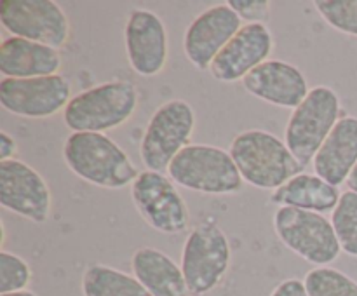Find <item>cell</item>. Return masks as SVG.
<instances>
[{
    "label": "cell",
    "mask_w": 357,
    "mask_h": 296,
    "mask_svg": "<svg viewBox=\"0 0 357 296\" xmlns=\"http://www.w3.org/2000/svg\"><path fill=\"white\" fill-rule=\"evenodd\" d=\"M61 153L75 176L108 190L132 185L142 173L126 150L103 132H72L63 143Z\"/></svg>",
    "instance_id": "cell-1"
},
{
    "label": "cell",
    "mask_w": 357,
    "mask_h": 296,
    "mask_svg": "<svg viewBox=\"0 0 357 296\" xmlns=\"http://www.w3.org/2000/svg\"><path fill=\"white\" fill-rule=\"evenodd\" d=\"M229 152L244 183L260 190H278L303 166L282 139L264 129H248L232 139Z\"/></svg>",
    "instance_id": "cell-2"
},
{
    "label": "cell",
    "mask_w": 357,
    "mask_h": 296,
    "mask_svg": "<svg viewBox=\"0 0 357 296\" xmlns=\"http://www.w3.org/2000/svg\"><path fill=\"white\" fill-rule=\"evenodd\" d=\"M138 89L129 80H110L75 94L63 111L72 132H107L124 125L138 107Z\"/></svg>",
    "instance_id": "cell-3"
},
{
    "label": "cell",
    "mask_w": 357,
    "mask_h": 296,
    "mask_svg": "<svg viewBox=\"0 0 357 296\" xmlns=\"http://www.w3.org/2000/svg\"><path fill=\"white\" fill-rule=\"evenodd\" d=\"M167 176L178 187L206 195H234L244 183L230 152L202 143L181 150L167 167Z\"/></svg>",
    "instance_id": "cell-4"
},
{
    "label": "cell",
    "mask_w": 357,
    "mask_h": 296,
    "mask_svg": "<svg viewBox=\"0 0 357 296\" xmlns=\"http://www.w3.org/2000/svg\"><path fill=\"white\" fill-rule=\"evenodd\" d=\"M232 261L227 233L215 219H204L188 232L181 249V272L188 293L202 296L225 279Z\"/></svg>",
    "instance_id": "cell-5"
},
{
    "label": "cell",
    "mask_w": 357,
    "mask_h": 296,
    "mask_svg": "<svg viewBox=\"0 0 357 296\" xmlns=\"http://www.w3.org/2000/svg\"><path fill=\"white\" fill-rule=\"evenodd\" d=\"M340 114V98L328 86L312 87L305 100L291 111L284 129V143L303 167L312 164L342 118Z\"/></svg>",
    "instance_id": "cell-6"
},
{
    "label": "cell",
    "mask_w": 357,
    "mask_h": 296,
    "mask_svg": "<svg viewBox=\"0 0 357 296\" xmlns=\"http://www.w3.org/2000/svg\"><path fill=\"white\" fill-rule=\"evenodd\" d=\"M195 131V111L185 100H169L160 104L150 117L142 143L139 157L145 169L164 173L174 157L190 145Z\"/></svg>",
    "instance_id": "cell-7"
},
{
    "label": "cell",
    "mask_w": 357,
    "mask_h": 296,
    "mask_svg": "<svg viewBox=\"0 0 357 296\" xmlns=\"http://www.w3.org/2000/svg\"><path fill=\"white\" fill-rule=\"evenodd\" d=\"M274 232L289 251L316 267H330L342 253L331 219L321 212L278 208Z\"/></svg>",
    "instance_id": "cell-8"
},
{
    "label": "cell",
    "mask_w": 357,
    "mask_h": 296,
    "mask_svg": "<svg viewBox=\"0 0 357 296\" xmlns=\"http://www.w3.org/2000/svg\"><path fill=\"white\" fill-rule=\"evenodd\" d=\"M131 198L145 223L164 235H178L190 225V211L176 183L157 171H142L131 185Z\"/></svg>",
    "instance_id": "cell-9"
},
{
    "label": "cell",
    "mask_w": 357,
    "mask_h": 296,
    "mask_svg": "<svg viewBox=\"0 0 357 296\" xmlns=\"http://www.w3.org/2000/svg\"><path fill=\"white\" fill-rule=\"evenodd\" d=\"M0 23L13 37L61 49L70 40V20L52 0H2Z\"/></svg>",
    "instance_id": "cell-10"
},
{
    "label": "cell",
    "mask_w": 357,
    "mask_h": 296,
    "mask_svg": "<svg viewBox=\"0 0 357 296\" xmlns=\"http://www.w3.org/2000/svg\"><path fill=\"white\" fill-rule=\"evenodd\" d=\"M72 98V86L61 73L0 80V104L16 117L35 120L54 117L59 111H65Z\"/></svg>",
    "instance_id": "cell-11"
},
{
    "label": "cell",
    "mask_w": 357,
    "mask_h": 296,
    "mask_svg": "<svg viewBox=\"0 0 357 296\" xmlns=\"http://www.w3.org/2000/svg\"><path fill=\"white\" fill-rule=\"evenodd\" d=\"M0 205L33 223L51 216L52 194L37 169L20 159L0 162Z\"/></svg>",
    "instance_id": "cell-12"
},
{
    "label": "cell",
    "mask_w": 357,
    "mask_h": 296,
    "mask_svg": "<svg viewBox=\"0 0 357 296\" xmlns=\"http://www.w3.org/2000/svg\"><path fill=\"white\" fill-rule=\"evenodd\" d=\"M126 56L138 75L155 77L166 68L169 38L164 21L153 10L136 7L129 13L124 26Z\"/></svg>",
    "instance_id": "cell-13"
},
{
    "label": "cell",
    "mask_w": 357,
    "mask_h": 296,
    "mask_svg": "<svg viewBox=\"0 0 357 296\" xmlns=\"http://www.w3.org/2000/svg\"><path fill=\"white\" fill-rule=\"evenodd\" d=\"M243 28V20L225 3L208 7L192 20L183 35V52L194 68L209 70L216 56Z\"/></svg>",
    "instance_id": "cell-14"
},
{
    "label": "cell",
    "mask_w": 357,
    "mask_h": 296,
    "mask_svg": "<svg viewBox=\"0 0 357 296\" xmlns=\"http://www.w3.org/2000/svg\"><path fill=\"white\" fill-rule=\"evenodd\" d=\"M272 51L274 37L267 24L244 23L211 63L209 73L218 82H243L248 73L271 59Z\"/></svg>",
    "instance_id": "cell-15"
},
{
    "label": "cell",
    "mask_w": 357,
    "mask_h": 296,
    "mask_svg": "<svg viewBox=\"0 0 357 296\" xmlns=\"http://www.w3.org/2000/svg\"><path fill=\"white\" fill-rule=\"evenodd\" d=\"M241 84L251 96L288 110H295L310 93L302 70L282 59H268L248 73Z\"/></svg>",
    "instance_id": "cell-16"
},
{
    "label": "cell",
    "mask_w": 357,
    "mask_h": 296,
    "mask_svg": "<svg viewBox=\"0 0 357 296\" xmlns=\"http://www.w3.org/2000/svg\"><path fill=\"white\" fill-rule=\"evenodd\" d=\"M357 166V117L345 115L314 157V174L333 187L347 183Z\"/></svg>",
    "instance_id": "cell-17"
},
{
    "label": "cell",
    "mask_w": 357,
    "mask_h": 296,
    "mask_svg": "<svg viewBox=\"0 0 357 296\" xmlns=\"http://www.w3.org/2000/svg\"><path fill=\"white\" fill-rule=\"evenodd\" d=\"M61 66V54L49 45L20 37H7L0 44V73L3 79L58 75Z\"/></svg>",
    "instance_id": "cell-18"
},
{
    "label": "cell",
    "mask_w": 357,
    "mask_h": 296,
    "mask_svg": "<svg viewBox=\"0 0 357 296\" xmlns=\"http://www.w3.org/2000/svg\"><path fill=\"white\" fill-rule=\"evenodd\" d=\"M132 275L152 296H187L188 288L180 265L155 247H139L131 256Z\"/></svg>",
    "instance_id": "cell-19"
},
{
    "label": "cell",
    "mask_w": 357,
    "mask_h": 296,
    "mask_svg": "<svg viewBox=\"0 0 357 296\" xmlns=\"http://www.w3.org/2000/svg\"><path fill=\"white\" fill-rule=\"evenodd\" d=\"M340 190L317 174L300 173L272 192L271 202L278 208H295L312 212H333L340 201Z\"/></svg>",
    "instance_id": "cell-20"
},
{
    "label": "cell",
    "mask_w": 357,
    "mask_h": 296,
    "mask_svg": "<svg viewBox=\"0 0 357 296\" xmlns=\"http://www.w3.org/2000/svg\"><path fill=\"white\" fill-rule=\"evenodd\" d=\"M84 296H152L142 282L119 268L94 263L84 270Z\"/></svg>",
    "instance_id": "cell-21"
},
{
    "label": "cell",
    "mask_w": 357,
    "mask_h": 296,
    "mask_svg": "<svg viewBox=\"0 0 357 296\" xmlns=\"http://www.w3.org/2000/svg\"><path fill=\"white\" fill-rule=\"evenodd\" d=\"M331 225L335 228L342 251L349 256L357 258V194L344 192L337 208L331 212Z\"/></svg>",
    "instance_id": "cell-22"
},
{
    "label": "cell",
    "mask_w": 357,
    "mask_h": 296,
    "mask_svg": "<svg viewBox=\"0 0 357 296\" xmlns=\"http://www.w3.org/2000/svg\"><path fill=\"white\" fill-rule=\"evenodd\" d=\"M309 296H357V281L333 267H316L307 272Z\"/></svg>",
    "instance_id": "cell-23"
},
{
    "label": "cell",
    "mask_w": 357,
    "mask_h": 296,
    "mask_svg": "<svg viewBox=\"0 0 357 296\" xmlns=\"http://www.w3.org/2000/svg\"><path fill=\"white\" fill-rule=\"evenodd\" d=\"M314 7L331 28L357 37V0H316Z\"/></svg>",
    "instance_id": "cell-24"
},
{
    "label": "cell",
    "mask_w": 357,
    "mask_h": 296,
    "mask_svg": "<svg viewBox=\"0 0 357 296\" xmlns=\"http://www.w3.org/2000/svg\"><path fill=\"white\" fill-rule=\"evenodd\" d=\"M31 282V268L26 261L9 251H0V295L23 291Z\"/></svg>",
    "instance_id": "cell-25"
},
{
    "label": "cell",
    "mask_w": 357,
    "mask_h": 296,
    "mask_svg": "<svg viewBox=\"0 0 357 296\" xmlns=\"http://www.w3.org/2000/svg\"><path fill=\"white\" fill-rule=\"evenodd\" d=\"M229 6L246 23H267L271 17L268 0H230Z\"/></svg>",
    "instance_id": "cell-26"
},
{
    "label": "cell",
    "mask_w": 357,
    "mask_h": 296,
    "mask_svg": "<svg viewBox=\"0 0 357 296\" xmlns=\"http://www.w3.org/2000/svg\"><path fill=\"white\" fill-rule=\"evenodd\" d=\"M271 296H309L305 288V282L300 279H284L272 289Z\"/></svg>",
    "instance_id": "cell-27"
},
{
    "label": "cell",
    "mask_w": 357,
    "mask_h": 296,
    "mask_svg": "<svg viewBox=\"0 0 357 296\" xmlns=\"http://www.w3.org/2000/svg\"><path fill=\"white\" fill-rule=\"evenodd\" d=\"M17 152V143L9 132L2 131L0 132V162L2 160H10L14 159Z\"/></svg>",
    "instance_id": "cell-28"
},
{
    "label": "cell",
    "mask_w": 357,
    "mask_h": 296,
    "mask_svg": "<svg viewBox=\"0 0 357 296\" xmlns=\"http://www.w3.org/2000/svg\"><path fill=\"white\" fill-rule=\"evenodd\" d=\"M347 187H349V190L356 192V194H357V166L354 167V171L351 173V176H349Z\"/></svg>",
    "instance_id": "cell-29"
},
{
    "label": "cell",
    "mask_w": 357,
    "mask_h": 296,
    "mask_svg": "<svg viewBox=\"0 0 357 296\" xmlns=\"http://www.w3.org/2000/svg\"><path fill=\"white\" fill-rule=\"evenodd\" d=\"M0 296H37L33 291L30 289H23V291H16V293H6V295H0Z\"/></svg>",
    "instance_id": "cell-30"
}]
</instances>
